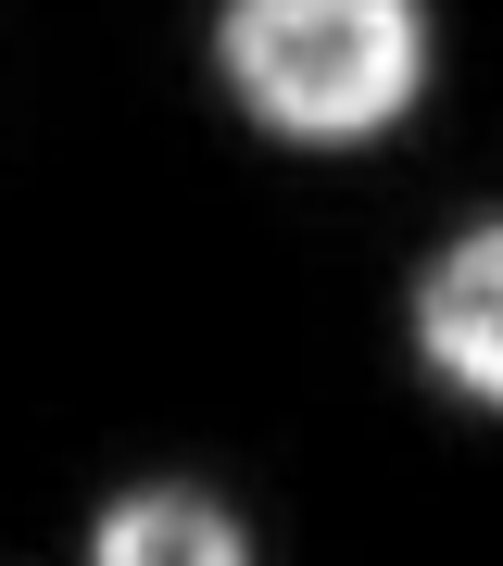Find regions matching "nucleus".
I'll return each instance as SVG.
<instances>
[{
    "instance_id": "f257e3e1",
    "label": "nucleus",
    "mask_w": 503,
    "mask_h": 566,
    "mask_svg": "<svg viewBox=\"0 0 503 566\" xmlns=\"http://www.w3.org/2000/svg\"><path fill=\"white\" fill-rule=\"evenodd\" d=\"M214 51L277 139H365L416 102L428 13L416 0H240Z\"/></svg>"
},
{
    "instance_id": "f03ea898",
    "label": "nucleus",
    "mask_w": 503,
    "mask_h": 566,
    "mask_svg": "<svg viewBox=\"0 0 503 566\" xmlns=\"http://www.w3.org/2000/svg\"><path fill=\"white\" fill-rule=\"evenodd\" d=\"M416 353L441 365L453 390L503 403V227H465V240L416 277Z\"/></svg>"
},
{
    "instance_id": "7ed1b4c3",
    "label": "nucleus",
    "mask_w": 503,
    "mask_h": 566,
    "mask_svg": "<svg viewBox=\"0 0 503 566\" xmlns=\"http://www.w3.org/2000/svg\"><path fill=\"white\" fill-rule=\"evenodd\" d=\"M101 566H252V542H240L227 504L151 479V491H126V504L101 516Z\"/></svg>"
}]
</instances>
